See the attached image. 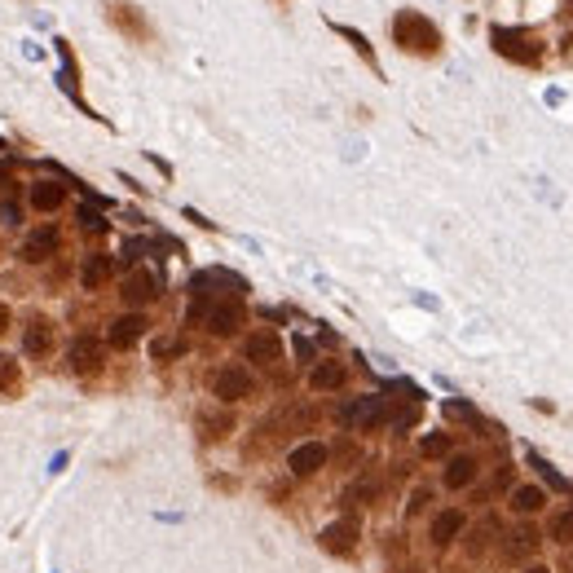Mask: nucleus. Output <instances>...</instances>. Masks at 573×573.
<instances>
[{"label": "nucleus", "mask_w": 573, "mask_h": 573, "mask_svg": "<svg viewBox=\"0 0 573 573\" xmlns=\"http://www.w3.org/2000/svg\"><path fill=\"white\" fill-rule=\"evenodd\" d=\"M18 384H23V375H18V362L0 353V398H5V393H18Z\"/></svg>", "instance_id": "393cba45"}, {"label": "nucleus", "mask_w": 573, "mask_h": 573, "mask_svg": "<svg viewBox=\"0 0 573 573\" xmlns=\"http://www.w3.org/2000/svg\"><path fill=\"white\" fill-rule=\"evenodd\" d=\"M251 393H256V379H251L248 366H221V371L212 375V398H221L225 406L251 398Z\"/></svg>", "instance_id": "f03ea898"}, {"label": "nucleus", "mask_w": 573, "mask_h": 573, "mask_svg": "<svg viewBox=\"0 0 573 573\" xmlns=\"http://www.w3.org/2000/svg\"><path fill=\"white\" fill-rule=\"evenodd\" d=\"M5 331H9V309L0 304V335H5Z\"/></svg>", "instance_id": "c756f323"}, {"label": "nucleus", "mask_w": 573, "mask_h": 573, "mask_svg": "<svg viewBox=\"0 0 573 573\" xmlns=\"http://www.w3.org/2000/svg\"><path fill=\"white\" fill-rule=\"evenodd\" d=\"M154 296H159V278L150 274V270H137V274L124 278V300L128 304H150Z\"/></svg>", "instance_id": "2eb2a0df"}, {"label": "nucleus", "mask_w": 573, "mask_h": 573, "mask_svg": "<svg viewBox=\"0 0 573 573\" xmlns=\"http://www.w3.org/2000/svg\"><path fill=\"white\" fill-rule=\"evenodd\" d=\"M67 203V186H58V181H36L31 186V207L36 212H58Z\"/></svg>", "instance_id": "a211bd4d"}, {"label": "nucleus", "mask_w": 573, "mask_h": 573, "mask_svg": "<svg viewBox=\"0 0 573 573\" xmlns=\"http://www.w3.org/2000/svg\"><path fill=\"white\" fill-rule=\"evenodd\" d=\"M142 335H146V318H142V313H124V318H115L111 331H106V340H111L115 349H133Z\"/></svg>", "instance_id": "1a4fd4ad"}, {"label": "nucleus", "mask_w": 573, "mask_h": 573, "mask_svg": "<svg viewBox=\"0 0 573 573\" xmlns=\"http://www.w3.org/2000/svg\"><path fill=\"white\" fill-rule=\"evenodd\" d=\"M111 274H115V256H106V251L84 256V265H80V282H84V292H98L101 282H111Z\"/></svg>", "instance_id": "6e6552de"}, {"label": "nucleus", "mask_w": 573, "mask_h": 573, "mask_svg": "<svg viewBox=\"0 0 573 573\" xmlns=\"http://www.w3.org/2000/svg\"><path fill=\"white\" fill-rule=\"evenodd\" d=\"M375 494H379V481H375V476H357V481H353L349 490L340 494V507H349V512H357V507H366V503H371Z\"/></svg>", "instance_id": "6ab92c4d"}, {"label": "nucleus", "mask_w": 573, "mask_h": 573, "mask_svg": "<svg viewBox=\"0 0 573 573\" xmlns=\"http://www.w3.org/2000/svg\"><path fill=\"white\" fill-rule=\"evenodd\" d=\"M494 49L516 62H538V53H543L529 31H512V27H494Z\"/></svg>", "instance_id": "7ed1b4c3"}, {"label": "nucleus", "mask_w": 573, "mask_h": 573, "mask_svg": "<svg viewBox=\"0 0 573 573\" xmlns=\"http://www.w3.org/2000/svg\"><path fill=\"white\" fill-rule=\"evenodd\" d=\"M419 450H424V459H446V454H450V437H446V432L424 437V446H419Z\"/></svg>", "instance_id": "a878e982"}, {"label": "nucleus", "mask_w": 573, "mask_h": 573, "mask_svg": "<svg viewBox=\"0 0 573 573\" xmlns=\"http://www.w3.org/2000/svg\"><path fill=\"white\" fill-rule=\"evenodd\" d=\"M9 176H14V164H0V190H9Z\"/></svg>", "instance_id": "cd10ccee"}, {"label": "nucleus", "mask_w": 573, "mask_h": 573, "mask_svg": "<svg viewBox=\"0 0 573 573\" xmlns=\"http://www.w3.org/2000/svg\"><path fill=\"white\" fill-rule=\"evenodd\" d=\"M243 353H248V362L274 366V362H278V335H274V331H256V335H248Z\"/></svg>", "instance_id": "dca6fc26"}, {"label": "nucleus", "mask_w": 573, "mask_h": 573, "mask_svg": "<svg viewBox=\"0 0 573 573\" xmlns=\"http://www.w3.org/2000/svg\"><path fill=\"white\" fill-rule=\"evenodd\" d=\"M529 573H547V569H529Z\"/></svg>", "instance_id": "7c9ffc66"}, {"label": "nucleus", "mask_w": 573, "mask_h": 573, "mask_svg": "<svg viewBox=\"0 0 573 573\" xmlns=\"http://www.w3.org/2000/svg\"><path fill=\"white\" fill-rule=\"evenodd\" d=\"M424 507H428V490H415V494H410V516H419Z\"/></svg>", "instance_id": "bb28decb"}, {"label": "nucleus", "mask_w": 573, "mask_h": 573, "mask_svg": "<svg viewBox=\"0 0 573 573\" xmlns=\"http://www.w3.org/2000/svg\"><path fill=\"white\" fill-rule=\"evenodd\" d=\"M195 428H199V441H203V446H217V441H225V437L234 432V415H229L225 406H212V410H199Z\"/></svg>", "instance_id": "39448f33"}, {"label": "nucleus", "mask_w": 573, "mask_h": 573, "mask_svg": "<svg viewBox=\"0 0 573 573\" xmlns=\"http://www.w3.org/2000/svg\"><path fill=\"white\" fill-rule=\"evenodd\" d=\"M538 551V534L534 529H512L507 534V560H521V556H534Z\"/></svg>", "instance_id": "412c9836"}, {"label": "nucleus", "mask_w": 573, "mask_h": 573, "mask_svg": "<svg viewBox=\"0 0 573 573\" xmlns=\"http://www.w3.org/2000/svg\"><path fill=\"white\" fill-rule=\"evenodd\" d=\"M512 507L525 512V516L538 512V507H543V490H538V485H521V490H512Z\"/></svg>", "instance_id": "5701e85b"}, {"label": "nucleus", "mask_w": 573, "mask_h": 573, "mask_svg": "<svg viewBox=\"0 0 573 573\" xmlns=\"http://www.w3.org/2000/svg\"><path fill=\"white\" fill-rule=\"evenodd\" d=\"M393 36H398V45L406 53H437V45H441V31L428 23L424 14H398V23H393Z\"/></svg>", "instance_id": "f257e3e1"}, {"label": "nucleus", "mask_w": 573, "mask_h": 573, "mask_svg": "<svg viewBox=\"0 0 573 573\" xmlns=\"http://www.w3.org/2000/svg\"><path fill=\"white\" fill-rule=\"evenodd\" d=\"M349 428H375L384 419V398H357L353 406H345V415H340Z\"/></svg>", "instance_id": "9d476101"}, {"label": "nucleus", "mask_w": 573, "mask_h": 573, "mask_svg": "<svg viewBox=\"0 0 573 573\" xmlns=\"http://www.w3.org/2000/svg\"><path fill=\"white\" fill-rule=\"evenodd\" d=\"M58 229L53 225H40V229H31L27 234V243H23V260H31V265H40V260H49L53 251H58Z\"/></svg>", "instance_id": "0eeeda50"}, {"label": "nucleus", "mask_w": 573, "mask_h": 573, "mask_svg": "<svg viewBox=\"0 0 573 573\" xmlns=\"http://www.w3.org/2000/svg\"><path fill=\"white\" fill-rule=\"evenodd\" d=\"M388 573H424V569H419V565H393Z\"/></svg>", "instance_id": "c85d7f7f"}, {"label": "nucleus", "mask_w": 573, "mask_h": 573, "mask_svg": "<svg viewBox=\"0 0 573 573\" xmlns=\"http://www.w3.org/2000/svg\"><path fill=\"white\" fill-rule=\"evenodd\" d=\"M71 371L75 375H98L101 371V345L98 340H89V335H80L71 345Z\"/></svg>", "instance_id": "ddd939ff"}, {"label": "nucleus", "mask_w": 573, "mask_h": 573, "mask_svg": "<svg viewBox=\"0 0 573 573\" xmlns=\"http://www.w3.org/2000/svg\"><path fill=\"white\" fill-rule=\"evenodd\" d=\"M357 538H362V529H357V521H353V516H345V521H335V525H326L323 534H318L323 551H331V556H353V551H357Z\"/></svg>", "instance_id": "20e7f679"}, {"label": "nucleus", "mask_w": 573, "mask_h": 573, "mask_svg": "<svg viewBox=\"0 0 573 573\" xmlns=\"http://www.w3.org/2000/svg\"><path fill=\"white\" fill-rule=\"evenodd\" d=\"M551 538H556V543H573V503L551 516Z\"/></svg>", "instance_id": "b1692460"}, {"label": "nucleus", "mask_w": 573, "mask_h": 573, "mask_svg": "<svg viewBox=\"0 0 573 573\" xmlns=\"http://www.w3.org/2000/svg\"><path fill=\"white\" fill-rule=\"evenodd\" d=\"M345 379H349L345 362H318V366L309 371V384H313L318 393H335V388H345Z\"/></svg>", "instance_id": "f3484780"}, {"label": "nucleus", "mask_w": 573, "mask_h": 573, "mask_svg": "<svg viewBox=\"0 0 573 573\" xmlns=\"http://www.w3.org/2000/svg\"><path fill=\"white\" fill-rule=\"evenodd\" d=\"M494 538H499V525H494V521H481L472 529V538H468V551H472V556H481V551L494 547Z\"/></svg>", "instance_id": "4be33fe9"}, {"label": "nucleus", "mask_w": 573, "mask_h": 573, "mask_svg": "<svg viewBox=\"0 0 573 573\" xmlns=\"http://www.w3.org/2000/svg\"><path fill=\"white\" fill-rule=\"evenodd\" d=\"M463 525H468V521H463V512H459V507L437 512V516H432V547H450V543L463 534Z\"/></svg>", "instance_id": "9b49d317"}, {"label": "nucleus", "mask_w": 573, "mask_h": 573, "mask_svg": "<svg viewBox=\"0 0 573 573\" xmlns=\"http://www.w3.org/2000/svg\"><path fill=\"white\" fill-rule=\"evenodd\" d=\"M326 459H331V450H326L323 441H304V446L292 450L287 468H292V476H313L326 468Z\"/></svg>", "instance_id": "423d86ee"}, {"label": "nucleus", "mask_w": 573, "mask_h": 573, "mask_svg": "<svg viewBox=\"0 0 573 573\" xmlns=\"http://www.w3.org/2000/svg\"><path fill=\"white\" fill-rule=\"evenodd\" d=\"M239 326H243V304H239V300L217 304V309L207 313V331H212V335H234Z\"/></svg>", "instance_id": "4468645a"}, {"label": "nucleus", "mask_w": 573, "mask_h": 573, "mask_svg": "<svg viewBox=\"0 0 573 573\" xmlns=\"http://www.w3.org/2000/svg\"><path fill=\"white\" fill-rule=\"evenodd\" d=\"M472 476H476V459H472V454H454V459L446 463V485H450V490L472 485Z\"/></svg>", "instance_id": "aec40b11"}, {"label": "nucleus", "mask_w": 573, "mask_h": 573, "mask_svg": "<svg viewBox=\"0 0 573 573\" xmlns=\"http://www.w3.org/2000/svg\"><path fill=\"white\" fill-rule=\"evenodd\" d=\"M23 353L27 357H49L53 353V326L45 318H31L23 331Z\"/></svg>", "instance_id": "f8f14e48"}]
</instances>
